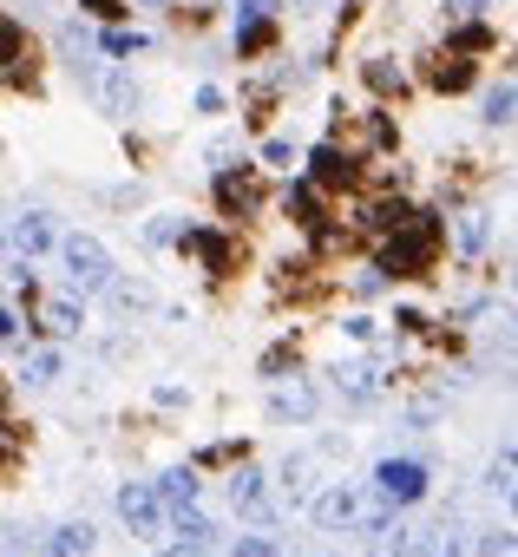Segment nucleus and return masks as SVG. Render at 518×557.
<instances>
[{"instance_id": "obj_14", "label": "nucleus", "mask_w": 518, "mask_h": 557, "mask_svg": "<svg viewBox=\"0 0 518 557\" xmlns=\"http://www.w3.org/2000/svg\"><path fill=\"white\" fill-rule=\"evenodd\" d=\"M427 79H433V86H440V92H459V86H466V79H472V66H466V60H459V53H440V60H433V66H427Z\"/></svg>"}, {"instance_id": "obj_11", "label": "nucleus", "mask_w": 518, "mask_h": 557, "mask_svg": "<svg viewBox=\"0 0 518 557\" xmlns=\"http://www.w3.org/2000/svg\"><path fill=\"white\" fill-rule=\"evenodd\" d=\"M79 309L73 302H40V335H53V342H66V335H79Z\"/></svg>"}, {"instance_id": "obj_20", "label": "nucleus", "mask_w": 518, "mask_h": 557, "mask_svg": "<svg viewBox=\"0 0 518 557\" xmlns=\"http://www.w3.org/2000/svg\"><path fill=\"white\" fill-rule=\"evenodd\" d=\"M511 472H518V466H511V453H498V459H492V472H485V492L511 498Z\"/></svg>"}, {"instance_id": "obj_1", "label": "nucleus", "mask_w": 518, "mask_h": 557, "mask_svg": "<svg viewBox=\"0 0 518 557\" xmlns=\"http://www.w3.org/2000/svg\"><path fill=\"white\" fill-rule=\"evenodd\" d=\"M433 243H440V230L427 216H400L381 243V275H420L433 262Z\"/></svg>"}, {"instance_id": "obj_35", "label": "nucleus", "mask_w": 518, "mask_h": 557, "mask_svg": "<svg viewBox=\"0 0 518 557\" xmlns=\"http://www.w3.org/2000/svg\"><path fill=\"white\" fill-rule=\"evenodd\" d=\"M151 8H158V0H151Z\"/></svg>"}, {"instance_id": "obj_5", "label": "nucleus", "mask_w": 518, "mask_h": 557, "mask_svg": "<svg viewBox=\"0 0 518 557\" xmlns=\"http://www.w3.org/2000/svg\"><path fill=\"white\" fill-rule=\"evenodd\" d=\"M355 518H361V492H355V485H329V492L316 498V524H322V531H348Z\"/></svg>"}, {"instance_id": "obj_13", "label": "nucleus", "mask_w": 518, "mask_h": 557, "mask_svg": "<svg viewBox=\"0 0 518 557\" xmlns=\"http://www.w3.org/2000/svg\"><path fill=\"white\" fill-rule=\"evenodd\" d=\"M21 60H27V27H21L14 14H0V73L21 66Z\"/></svg>"}, {"instance_id": "obj_22", "label": "nucleus", "mask_w": 518, "mask_h": 557, "mask_svg": "<svg viewBox=\"0 0 518 557\" xmlns=\"http://www.w3.org/2000/svg\"><path fill=\"white\" fill-rule=\"evenodd\" d=\"M368 86H374V92H400V73H394L387 60H368Z\"/></svg>"}, {"instance_id": "obj_3", "label": "nucleus", "mask_w": 518, "mask_h": 557, "mask_svg": "<svg viewBox=\"0 0 518 557\" xmlns=\"http://www.w3.org/2000/svg\"><path fill=\"white\" fill-rule=\"evenodd\" d=\"M374 492L387 505H420L427 498V466L420 459H381L374 466Z\"/></svg>"}, {"instance_id": "obj_33", "label": "nucleus", "mask_w": 518, "mask_h": 557, "mask_svg": "<svg viewBox=\"0 0 518 557\" xmlns=\"http://www.w3.org/2000/svg\"><path fill=\"white\" fill-rule=\"evenodd\" d=\"M236 21H263V0H236Z\"/></svg>"}, {"instance_id": "obj_23", "label": "nucleus", "mask_w": 518, "mask_h": 557, "mask_svg": "<svg viewBox=\"0 0 518 557\" xmlns=\"http://www.w3.org/2000/svg\"><path fill=\"white\" fill-rule=\"evenodd\" d=\"M53 374H60V355H34L27 361V387H47Z\"/></svg>"}, {"instance_id": "obj_29", "label": "nucleus", "mask_w": 518, "mask_h": 557, "mask_svg": "<svg viewBox=\"0 0 518 557\" xmlns=\"http://www.w3.org/2000/svg\"><path fill=\"white\" fill-rule=\"evenodd\" d=\"M263 158H270V164H276V171H289V164H296V151H289V145H283V138H270V145H263Z\"/></svg>"}, {"instance_id": "obj_32", "label": "nucleus", "mask_w": 518, "mask_h": 557, "mask_svg": "<svg viewBox=\"0 0 518 557\" xmlns=\"http://www.w3.org/2000/svg\"><path fill=\"white\" fill-rule=\"evenodd\" d=\"M14 335H21V315H14V309H0V342H14Z\"/></svg>"}, {"instance_id": "obj_25", "label": "nucleus", "mask_w": 518, "mask_h": 557, "mask_svg": "<svg viewBox=\"0 0 518 557\" xmlns=\"http://www.w3.org/2000/svg\"><path fill=\"white\" fill-rule=\"evenodd\" d=\"M289 203H296V216H303V223H316V184H296V190H289Z\"/></svg>"}, {"instance_id": "obj_12", "label": "nucleus", "mask_w": 518, "mask_h": 557, "mask_svg": "<svg viewBox=\"0 0 518 557\" xmlns=\"http://www.w3.org/2000/svg\"><path fill=\"white\" fill-rule=\"evenodd\" d=\"M270 407H276L283 420H309V413H316V394H309L303 381H289V387H276V394H270Z\"/></svg>"}, {"instance_id": "obj_6", "label": "nucleus", "mask_w": 518, "mask_h": 557, "mask_svg": "<svg viewBox=\"0 0 518 557\" xmlns=\"http://www.w3.org/2000/svg\"><path fill=\"white\" fill-rule=\"evenodd\" d=\"M230 505H236L243 518H270V479L256 472V466H243V472L230 479Z\"/></svg>"}, {"instance_id": "obj_28", "label": "nucleus", "mask_w": 518, "mask_h": 557, "mask_svg": "<svg viewBox=\"0 0 518 557\" xmlns=\"http://www.w3.org/2000/svg\"><path fill=\"white\" fill-rule=\"evenodd\" d=\"M453 47H466V53H479V47H492V34L485 27H459V40Z\"/></svg>"}, {"instance_id": "obj_16", "label": "nucleus", "mask_w": 518, "mask_h": 557, "mask_svg": "<svg viewBox=\"0 0 518 557\" xmlns=\"http://www.w3.org/2000/svg\"><path fill=\"white\" fill-rule=\"evenodd\" d=\"M511 106H518V92H511V79H498V86L485 92V125L505 132V125H511Z\"/></svg>"}, {"instance_id": "obj_15", "label": "nucleus", "mask_w": 518, "mask_h": 557, "mask_svg": "<svg viewBox=\"0 0 518 557\" xmlns=\"http://www.w3.org/2000/svg\"><path fill=\"white\" fill-rule=\"evenodd\" d=\"M171 531H177V544H203V537H210L217 524H210V518H203L197 505H177V511H171Z\"/></svg>"}, {"instance_id": "obj_4", "label": "nucleus", "mask_w": 518, "mask_h": 557, "mask_svg": "<svg viewBox=\"0 0 518 557\" xmlns=\"http://www.w3.org/2000/svg\"><path fill=\"white\" fill-rule=\"evenodd\" d=\"M119 518H125L132 537H151V531L164 524V505H158L151 485H119Z\"/></svg>"}, {"instance_id": "obj_34", "label": "nucleus", "mask_w": 518, "mask_h": 557, "mask_svg": "<svg viewBox=\"0 0 518 557\" xmlns=\"http://www.w3.org/2000/svg\"><path fill=\"white\" fill-rule=\"evenodd\" d=\"M158 557H203L197 544H171V550H158Z\"/></svg>"}, {"instance_id": "obj_7", "label": "nucleus", "mask_w": 518, "mask_h": 557, "mask_svg": "<svg viewBox=\"0 0 518 557\" xmlns=\"http://www.w3.org/2000/svg\"><path fill=\"white\" fill-rule=\"evenodd\" d=\"M14 249H21V262H34V256H47L53 249V223L40 216V210H27V216H14Z\"/></svg>"}, {"instance_id": "obj_31", "label": "nucleus", "mask_w": 518, "mask_h": 557, "mask_svg": "<svg viewBox=\"0 0 518 557\" xmlns=\"http://www.w3.org/2000/svg\"><path fill=\"white\" fill-rule=\"evenodd\" d=\"M79 8H86V14H99V21H119V14H125L119 0H79Z\"/></svg>"}, {"instance_id": "obj_30", "label": "nucleus", "mask_w": 518, "mask_h": 557, "mask_svg": "<svg viewBox=\"0 0 518 557\" xmlns=\"http://www.w3.org/2000/svg\"><path fill=\"white\" fill-rule=\"evenodd\" d=\"M485 8V0H446V21H472Z\"/></svg>"}, {"instance_id": "obj_18", "label": "nucleus", "mask_w": 518, "mask_h": 557, "mask_svg": "<svg viewBox=\"0 0 518 557\" xmlns=\"http://www.w3.org/2000/svg\"><path fill=\"white\" fill-rule=\"evenodd\" d=\"M99 47H106L112 60H125V53H138V47H145V34H125V27H106V40H99Z\"/></svg>"}, {"instance_id": "obj_10", "label": "nucleus", "mask_w": 518, "mask_h": 557, "mask_svg": "<svg viewBox=\"0 0 518 557\" xmlns=\"http://www.w3.org/2000/svg\"><path fill=\"white\" fill-rule=\"evenodd\" d=\"M309 171H316V184H348V177H355V158L335 151V145H322V151L309 158Z\"/></svg>"}, {"instance_id": "obj_9", "label": "nucleus", "mask_w": 518, "mask_h": 557, "mask_svg": "<svg viewBox=\"0 0 518 557\" xmlns=\"http://www.w3.org/2000/svg\"><path fill=\"white\" fill-rule=\"evenodd\" d=\"M151 492H158V505H164V511H177V505H197V472H190V466H177V472H164Z\"/></svg>"}, {"instance_id": "obj_27", "label": "nucleus", "mask_w": 518, "mask_h": 557, "mask_svg": "<svg viewBox=\"0 0 518 557\" xmlns=\"http://www.w3.org/2000/svg\"><path fill=\"white\" fill-rule=\"evenodd\" d=\"M479 557H511V531H485L479 537Z\"/></svg>"}, {"instance_id": "obj_26", "label": "nucleus", "mask_w": 518, "mask_h": 557, "mask_svg": "<svg viewBox=\"0 0 518 557\" xmlns=\"http://www.w3.org/2000/svg\"><path fill=\"white\" fill-rule=\"evenodd\" d=\"M459 243H466V249H479V243H485V216H472V210H466V216H459Z\"/></svg>"}, {"instance_id": "obj_21", "label": "nucleus", "mask_w": 518, "mask_h": 557, "mask_svg": "<svg viewBox=\"0 0 518 557\" xmlns=\"http://www.w3.org/2000/svg\"><path fill=\"white\" fill-rule=\"evenodd\" d=\"M230 557H283V550H276V537H236Z\"/></svg>"}, {"instance_id": "obj_24", "label": "nucleus", "mask_w": 518, "mask_h": 557, "mask_svg": "<svg viewBox=\"0 0 518 557\" xmlns=\"http://www.w3.org/2000/svg\"><path fill=\"white\" fill-rule=\"evenodd\" d=\"M342 387H348L355 400H368V394H374V368H342Z\"/></svg>"}, {"instance_id": "obj_2", "label": "nucleus", "mask_w": 518, "mask_h": 557, "mask_svg": "<svg viewBox=\"0 0 518 557\" xmlns=\"http://www.w3.org/2000/svg\"><path fill=\"white\" fill-rule=\"evenodd\" d=\"M60 262H66V289H79V296H99L112 283V256H106L99 236H66Z\"/></svg>"}, {"instance_id": "obj_8", "label": "nucleus", "mask_w": 518, "mask_h": 557, "mask_svg": "<svg viewBox=\"0 0 518 557\" xmlns=\"http://www.w3.org/2000/svg\"><path fill=\"white\" fill-rule=\"evenodd\" d=\"M92 544H99V531L79 518V524H60V531H47L40 557H92Z\"/></svg>"}, {"instance_id": "obj_19", "label": "nucleus", "mask_w": 518, "mask_h": 557, "mask_svg": "<svg viewBox=\"0 0 518 557\" xmlns=\"http://www.w3.org/2000/svg\"><path fill=\"white\" fill-rule=\"evenodd\" d=\"M184 249H197L203 262H223V236H210V230H184Z\"/></svg>"}, {"instance_id": "obj_17", "label": "nucleus", "mask_w": 518, "mask_h": 557, "mask_svg": "<svg viewBox=\"0 0 518 557\" xmlns=\"http://www.w3.org/2000/svg\"><path fill=\"white\" fill-rule=\"evenodd\" d=\"M276 40V27L270 21H243V34H236V53H263Z\"/></svg>"}]
</instances>
